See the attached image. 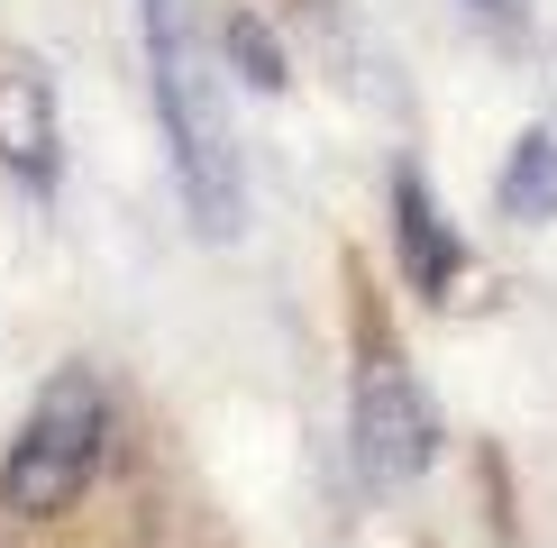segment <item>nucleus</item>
Segmentation results:
<instances>
[{
    "label": "nucleus",
    "mask_w": 557,
    "mask_h": 548,
    "mask_svg": "<svg viewBox=\"0 0 557 548\" xmlns=\"http://www.w3.org/2000/svg\"><path fill=\"white\" fill-rule=\"evenodd\" d=\"M147 18V64H156V120H165L174 147V183H183V211L211 238H238L247 220V183H238V137H228V101L220 74L193 37H183V0H137Z\"/></svg>",
    "instance_id": "f257e3e1"
},
{
    "label": "nucleus",
    "mask_w": 557,
    "mask_h": 548,
    "mask_svg": "<svg viewBox=\"0 0 557 548\" xmlns=\"http://www.w3.org/2000/svg\"><path fill=\"white\" fill-rule=\"evenodd\" d=\"M101 439H110L101 375L64 365V375L28 402V421H18L10 457H0V502H10L18 521H55V512H74L83 485H91V466H101Z\"/></svg>",
    "instance_id": "f03ea898"
},
{
    "label": "nucleus",
    "mask_w": 557,
    "mask_h": 548,
    "mask_svg": "<svg viewBox=\"0 0 557 548\" xmlns=\"http://www.w3.org/2000/svg\"><path fill=\"white\" fill-rule=\"evenodd\" d=\"M347 429H357V466H366V485L375 494H403L411 475L438 457V411H430V394L403 375V357H366V375H357V411H347Z\"/></svg>",
    "instance_id": "7ed1b4c3"
},
{
    "label": "nucleus",
    "mask_w": 557,
    "mask_h": 548,
    "mask_svg": "<svg viewBox=\"0 0 557 548\" xmlns=\"http://www.w3.org/2000/svg\"><path fill=\"white\" fill-rule=\"evenodd\" d=\"M393 247H403L411 292H430V302H457V284H467V238L448 228V211H438V192H430V174H421V165L393 174Z\"/></svg>",
    "instance_id": "20e7f679"
},
{
    "label": "nucleus",
    "mask_w": 557,
    "mask_h": 548,
    "mask_svg": "<svg viewBox=\"0 0 557 548\" xmlns=\"http://www.w3.org/2000/svg\"><path fill=\"white\" fill-rule=\"evenodd\" d=\"M55 83H46L37 55H0V165H10L28 192H46L55 183Z\"/></svg>",
    "instance_id": "39448f33"
},
{
    "label": "nucleus",
    "mask_w": 557,
    "mask_h": 548,
    "mask_svg": "<svg viewBox=\"0 0 557 548\" xmlns=\"http://www.w3.org/2000/svg\"><path fill=\"white\" fill-rule=\"evenodd\" d=\"M494 201H503V220H557V128H530L521 147H512V165H503L494 183Z\"/></svg>",
    "instance_id": "423d86ee"
},
{
    "label": "nucleus",
    "mask_w": 557,
    "mask_h": 548,
    "mask_svg": "<svg viewBox=\"0 0 557 548\" xmlns=\"http://www.w3.org/2000/svg\"><path fill=\"white\" fill-rule=\"evenodd\" d=\"M228 55H238V74L257 91H284V46L265 37V18H247V10L228 18Z\"/></svg>",
    "instance_id": "0eeeda50"
},
{
    "label": "nucleus",
    "mask_w": 557,
    "mask_h": 548,
    "mask_svg": "<svg viewBox=\"0 0 557 548\" xmlns=\"http://www.w3.org/2000/svg\"><path fill=\"white\" fill-rule=\"evenodd\" d=\"M475 18H494V28H521V0H467Z\"/></svg>",
    "instance_id": "6e6552de"
}]
</instances>
